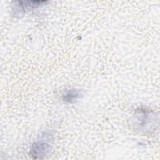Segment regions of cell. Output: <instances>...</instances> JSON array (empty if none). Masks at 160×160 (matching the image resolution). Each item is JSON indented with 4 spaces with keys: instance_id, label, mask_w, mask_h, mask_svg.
I'll use <instances>...</instances> for the list:
<instances>
[{
    "instance_id": "cell-1",
    "label": "cell",
    "mask_w": 160,
    "mask_h": 160,
    "mask_svg": "<svg viewBox=\"0 0 160 160\" xmlns=\"http://www.w3.org/2000/svg\"><path fill=\"white\" fill-rule=\"evenodd\" d=\"M51 133L44 132L38 140L34 142L31 149V154L34 158H41L48 154L51 149Z\"/></svg>"
},
{
    "instance_id": "cell-2",
    "label": "cell",
    "mask_w": 160,
    "mask_h": 160,
    "mask_svg": "<svg viewBox=\"0 0 160 160\" xmlns=\"http://www.w3.org/2000/svg\"><path fill=\"white\" fill-rule=\"evenodd\" d=\"M81 95L80 91L78 89H72L66 91L62 96L63 101L68 102H74L78 98H80Z\"/></svg>"
}]
</instances>
